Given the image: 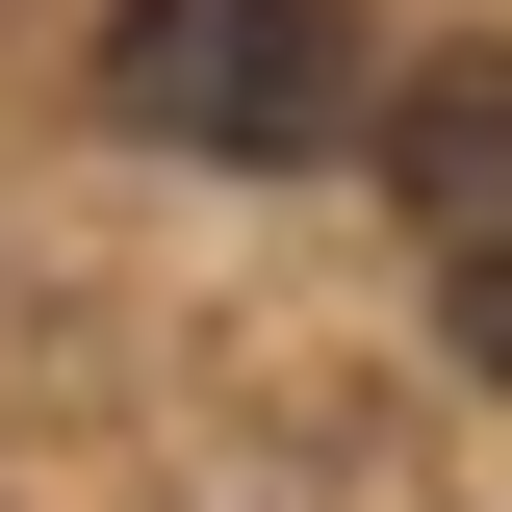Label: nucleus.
I'll return each instance as SVG.
<instances>
[{
	"instance_id": "nucleus-3",
	"label": "nucleus",
	"mask_w": 512,
	"mask_h": 512,
	"mask_svg": "<svg viewBox=\"0 0 512 512\" xmlns=\"http://www.w3.org/2000/svg\"><path fill=\"white\" fill-rule=\"evenodd\" d=\"M436 333H461V359L512 384V205H487V231H436Z\"/></svg>"
},
{
	"instance_id": "nucleus-1",
	"label": "nucleus",
	"mask_w": 512,
	"mask_h": 512,
	"mask_svg": "<svg viewBox=\"0 0 512 512\" xmlns=\"http://www.w3.org/2000/svg\"><path fill=\"white\" fill-rule=\"evenodd\" d=\"M359 0H103V128L205 154V180H282V154H359Z\"/></svg>"
},
{
	"instance_id": "nucleus-2",
	"label": "nucleus",
	"mask_w": 512,
	"mask_h": 512,
	"mask_svg": "<svg viewBox=\"0 0 512 512\" xmlns=\"http://www.w3.org/2000/svg\"><path fill=\"white\" fill-rule=\"evenodd\" d=\"M359 154H384V205H410V231H487V205H512V26L359 77Z\"/></svg>"
}]
</instances>
